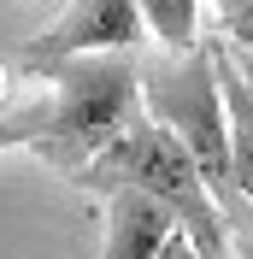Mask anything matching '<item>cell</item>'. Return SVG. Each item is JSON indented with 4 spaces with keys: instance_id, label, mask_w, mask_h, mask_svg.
I'll use <instances>...</instances> for the list:
<instances>
[{
    "instance_id": "obj_4",
    "label": "cell",
    "mask_w": 253,
    "mask_h": 259,
    "mask_svg": "<svg viewBox=\"0 0 253 259\" xmlns=\"http://www.w3.org/2000/svg\"><path fill=\"white\" fill-rule=\"evenodd\" d=\"M142 35H147V24H142V6H136V0H71L35 41H24V59L136 53Z\"/></svg>"
},
{
    "instance_id": "obj_5",
    "label": "cell",
    "mask_w": 253,
    "mask_h": 259,
    "mask_svg": "<svg viewBox=\"0 0 253 259\" xmlns=\"http://www.w3.org/2000/svg\"><path fill=\"white\" fill-rule=\"evenodd\" d=\"M177 236V218L159 206L153 194L130 189H106V242H100V259H159V247Z\"/></svg>"
},
{
    "instance_id": "obj_11",
    "label": "cell",
    "mask_w": 253,
    "mask_h": 259,
    "mask_svg": "<svg viewBox=\"0 0 253 259\" xmlns=\"http://www.w3.org/2000/svg\"><path fill=\"white\" fill-rule=\"evenodd\" d=\"M230 253H236V259H253V230H241V236H230Z\"/></svg>"
},
{
    "instance_id": "obj_2",
    "label": "cell",
    "mask_w": 253,
    "mask_h": 259,
    "mask_svg": "<svg viewBox=\"0 0 253 259\" xmlns=\"http://www.w3.org/2000/svg\"><path fill=\"white\" fill-rule=\"evenodd\" d=\"M118 183L153 194L159 206L177 218V230L194 242L200 259H236V253H230V230H224L218 206H212V194H206V177H200V165H194V153L177 142L165 124H153L147 112L136 118L89 171H82L77 189L106 194V189H118Z\"/></svg>"
},
{
    "instance_id": "obj_1",
    "label": "cell",
    "mask_w": 253,
    "mask_h": 259,
    "mask_svg": "<svg viewBox=\"0 0 253 259\" xmlns=\"http://www.w3.org/2000/svg\"><path fill=\"white\" fill-rule=\"evenodd\" d=\"M142 112L153 124H165L194 153L224 230L230 236L253 230V206L236 189V171H230V112H224V89H218V48L206 41L194 53H171L165 65H147L142 71Z\"/></svg>"
},
{
    "instance_id": "obj_7",
    "label": "cell",
    "mask_w": 253,
    "mask_h": 259,
    "mask_svg": "<svg viewBox=\"0 0 253 259\" xmlns=\"http://www.w3.org/2000/svg\"><path fill=\"white\" fill-rule=\"evenodd\" d=\"M142 24L165 53H194L200 48V0H136Z\"/></svg>"
},
{
    "instance_id": "obj_8",
    "label": "cell",
    "mask_w": 253,
    "mask_h": 259,
    "mask_svg": "<svg viewBox=\"0 0 253 259\" xmlns=\"http://www.w3.org/2000/svg\"><path fill=\"white\" fill-rule=\"evenodd\" d=\"M212 6H218L224 48H241V53H253V0H212Z\"/></svg>"
},
{
    "instance_id": "obj_6",
    "label": "cell",
    "mask_w": 253,
    "mask_h": 259,
    "mask_svg": "<svg viewBox=\"0 0 253 259\" xmlns=\"http://www.w3.org/2000/svg\"><path fill=\"white\" fill-rule=\"evenodd\" d=\"M212 48H218V89H224V112H230V171H236V189L253 206V89L230 65L224 41H212Z\"/></svg>"
},
{
    "instance_id": "obj_3",
    "label": "cell",
    "mask_w": 253,
    "mask_h": 259,
    "mask_svg": "<svg viewBox=\"0 0 253 259\" xmlns=\"http://www.w3.org/2000/svg\"><path fill=\"white\" fill-rule=\"evenodd\" d=\"M53 82L59 130L41 159L77 183L89 165L142 118V65L130 53H82V59H24Z\"/></svg>"
},
{
    "instance_id": "obj_9",
    "label": "cell",
    "mask_w": 253,
    "mask_h": 259,
    "mask_svg": "<svg viewBox=\"0 0 253 259\" xmlns=\"http://www.w3.org/2000/svg\"><path fill=\"white\" fill-rule=\"evenodd\" d=\"M159 259H200V253H194V242H189V236H183V230H177L171 242L159 247Z\"/></svg>"
},
{
    "instance_id": "obj_10",
    "label": "cell",
    "mask_w": 253,
    "mask_h": 259,
    "mask_svg": "<svg viewBox=\"0 0 253 259\" xmlns=\"http://www.w3.org/2000/svg\"><path fill=\"white\" fill-rule=\"evenodd\" d=\"M224 53H230V65H236V71H241V82H247V89H253V53H241V48H224Z\"/></svg>"
}]
</instances>
